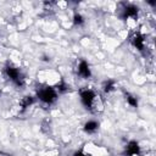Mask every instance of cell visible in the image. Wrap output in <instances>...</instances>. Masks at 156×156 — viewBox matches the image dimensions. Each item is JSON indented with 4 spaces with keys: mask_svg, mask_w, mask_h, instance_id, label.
I'll use <instances>...</instances> for the list:
<instances>
[{
    "mask_svg": "<svg viewBox=\"0 0 156 156\" xmlns=\"http://www.w3.org/2000/svg\"><path fill=\"white\" fill-rule=\"evenodd\" d=\"M126 155L127 156H141L140 154V146L139 143L135 140H130L127 145H126Z\"/></svg>",
    "mask_w": 156,
    "mask_h": 156,
    "instance_id": "obj_6",
    "label": "cell"
},
{
    "mask_svg": "<svg viewBox=\"0 0 156 156\" xmlns=\"http://www.w3.org/2000/svg\"><path fill=\"white\" fill-rule=\"evenodd\" d=\"M77 73L79 77L87 79L91 76V71H90V67H89V63L85 61V60H80L78 66H77Z\"/></svg>",
    "mask_w": 156,
    "mask_h": 156,
    "instance_id": "obj_4",
    "label": "cell"
},
{
    "mask_svg": "<svg viewBox=\"0 0 156 156\" xmlns=\"http://www.w3.org/2000/svg\"><path fill=\"white\" fill-rule=\"evenodd\" d=\"M124 96H126V101L128 102V105H130L132 107H138V99H136V96H134L130 93H126Z\"/></svg>",
    "mask_w": 156,
    "mask_h": 156,
    "instance_id": "obj_9",
    "label": "cell"
},
{
    "mask_svg": "<svg viewBox=\"0 0 156 156\" xmlns=\"http://www.w3.org/2000/svg\"><path fill=\"white\" fill-rule=\"evenodd\" d=\"M84 23V17L80 13H74L73 16V24L74 26H82Z\"/></svg>",
    "mask_w": 156,
    "mask_h": 156,
    "instance_id": "obj_11",
    "label": "cell"
},
{
    "mask_svg": "<svg viewBox=\"0 0 156 156\" xmlns=\"http://www.w3.org/2000/svg\"><path fill=\"white\" fill-rule=\"evenodd\" d=\"M5 74H6L7 78H10L16 85H18V87H22V85H23L24 78H23V76L21 74V72H20V69H18L17 67H13V66H11V65H7V66L5 67Z\"/></svg>",
    "mask_w": 156,
    "mask_h": 156,
    "instance_id": "obj_3",
    "label": "cell"
},
{
    "mask_svg": "<svg viewBox=\"0 0 156 156\" xmlns=\"http://www.w3.org/2000/svg\"><path fill=\"white\" fill-rule=\"evenodd\" d=\"M79 98L80 102L84 105L85 108H88L91 112H100L104 108L102 101L100 96L89 88H83L79 90Z\"/></svg>",
    "mask_w": 156,
    "mask_h": 156,
    "instance_id": "obj_1",
    "label": "cell"
},
{
    "mask_svg": "<svg viewBox=\"0 0 156 156\" xmlns=\"http://www.w3.org/2000/svg\"><path fill=\"white\" fill-rule=\"evenodd\" d=\"M73 156H89V154L84 152L83 150H77V151H74Z\"/></svg>",
    "mask_w": 156,
    "mask_h": 156,
    "instance_id": "obj_12",
    "label": "cell"
},
{
    "mask_svg": "<svg viewBox=\"0 0 156 156\" xmlns=\"http://www.w3.org/2000/svg\"><path fill=\"white\" fill-rule=\"evenodd\" d=\"M33 102H34V98L30 96V95H26V96L21 98V100H20V107H22L24 110V108L29 107L30 105H33Z\"/></svg>",
    "mask_w": 156,
    "mask_h": 156,
    "instance_id": "obj_8",
    "label": "cell"
},
{
    "mask_svg": "<svg viewBox=\"0 0 156 156\" xmlns=\"http://www.w3.org/2000/svg\"><path fill=\"white\" fill-rule=\"evenodd\" d=\"M130 43L133 44L134 48H136L139 51H143L145 48V38L140 32H135L132 38H130Z\"/></svg>",
    "mask_w": 156,
    "mask_h": 156,
    "instance_id": "obj_5",
    "label": "cell"
},
{
    "mask_svg": "<svg viewBox=\"0 0 156 156\" xmlns=\"http://www.w3.org/2000/svg\"><path fill=\"white\" fill-rule=\"evenodd\" d=\"M98 129H99V122H96V121H94V119H89V121L85 122V124H84V130H85V133H88V134H93V133H95Z\"/></svg>",
    "mask_w": 156,
    "mask_h": 156,
    "instance_id": "obj_7",
    "label": "cell"
},
{
    "mask_svg": "<svg viewBox=\"0 0 156 156\" xmlns=\"http://www.w3.org/2000/svg\"><path fill=\"white\" fill-rule=\"evenodd\" d=\"M57 96H58V93L56 91V89H55L54 87H50V85L41 87V88H39V89L37 90V98H38L41 102H44V104H46V105L54 104V102L56 101Z\"/></svg>",
    "mask_w": 156,
    "mask_h": 156,
    "instance_id": "obj_2",
    "label": "cell"
},
{
    "mask_svg": "<svg viewBox=\"0 0 156 156\" xmlns=\"http://www.w3.org/2000/svg\"><path fill=\"white\" fill-rule=\"evenodd\" d=\"M0 156H11L10 154H7V152H4V151H0Z\"/></svg>",
    "mask_w": 156,
    "mask_h": 156,
    "instance_id": "obj_13",
    "label": "cell"
},
{
    "mask_svg": "<svg viewBox=\"0 0 156 156\" xmlns=\"http://www.w3.org/2000/svg\"><path fill=\"white\" fill-rule=\"evenodd\" d=\"M115 89V82L113 80H111V79H108V80H105L104 83H102V90L105 91V93H111L112 90Z\"/></svg>",
    "mask_w": 156,
    "mask_h": 156,
    "instance_id": "obj_10",
    "label": "cell"
}]
</instances>
